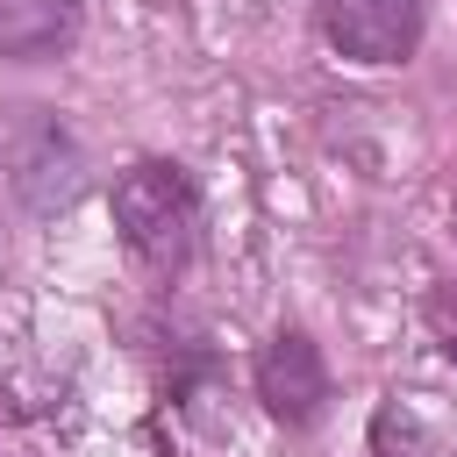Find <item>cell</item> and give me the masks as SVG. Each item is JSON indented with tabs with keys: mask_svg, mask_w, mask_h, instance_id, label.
<instances>
[{
	"mask_svg": "<svg viewBox=\"0 0 457 457\" xmlns=\"http://www.w3.org/2000/svg\"><path fill=\"white\" fill-rule=\"evenodd\" d=\"M114 228L150 271H179L200 243V186L171 157H143L114 179Z\"/></svg>",
	"mask_w": 457,
	"mask_h": 457,
	"instance_id": "obj_1",
	"label": "cell"
},
{
	"mask_svg": "<svg viewBox=\"0 0 457 457\" xmlns=\"http://www.w3.org/2000/svg\"><path fill=\"white\" fill-rule=\"evenodd\" d=\"M0 186L29 214H64L86 193V150L57 107H36V100L0 107Z\"/></svg>",
	"mask_w": 457,
	"mask_h": 457,
	"instance_id": "obj_2",
	"label": "cell"
},
{
	"mask_svg": "<svg viewBox=\"0 0 457 457\" xmlns=\"http://www.w3.org/2000/svg\"><path fill=\"white\" fill-rule=\"evenodd\" d=\"M257 400L278 428H314L321 407H328V364L314 350L307 328H278L264 350H257Z\"/></svg>",
	"mask_w": 457,
	"mask_h": 457,
	"instance_id": "obj_3",
	"label": "cell"
},
{
	"mask_svg": "<svg viewBox=\"0 0 457 457\" xmlns=\"http://www.w3.org/2000/svg\"><path fill=\"white\" fill-rule=\"evenodd\" d=\"M321 36L350 64H407L421 43V0H321Z\"/></svg>",
	"mask_w": 457,
	"mask_h": 457,
	"instance_id": "obj_4",
	"label": "cell"
},
{
	"mask_svg": "<svg viewBox=\"0 0 457 457\" xmlns=\"http://www.w3.org/2000/svg\"><path fill=\"white\" fill-rule=\"evenodd\" d=\"M86 29V0H0V57L43 64L64 57Z\"/></svg>",
	"mask_w": 457,
	"mask_h": 457,
	"instance_id": "obj_5",
	"label": "cell"
},
{
	"mask_svg": "<svg viewBox=\"0 0 457 457\" xmlns=\"http://www.w3.org/2000/svg\"><path fill=\"white\" fill-rule=\"evenodd\" d=\"M371 457H436V436L414 400H378L371 414Z\"/></svg>",
	"mask_w": 457,
	"mask_h": 457,
	"instance_id": "obj_6",
	"label": "cell"
},
{
	"mask_svg": "<svg viewBox=\"0 0 457 457\" xmlns=\"http://www.w3.org/2000/svg\"><path fill=\"white\" fill-rule=\"evenodd\" d=\"M428 328H436V343L457 357V286H436V293H428Z\"/></svg>",
	"mask_w": 457,
	"mask_h": 457,
	"instance_id": "obj_7",
	"label": "cell"
}]
</instances>
